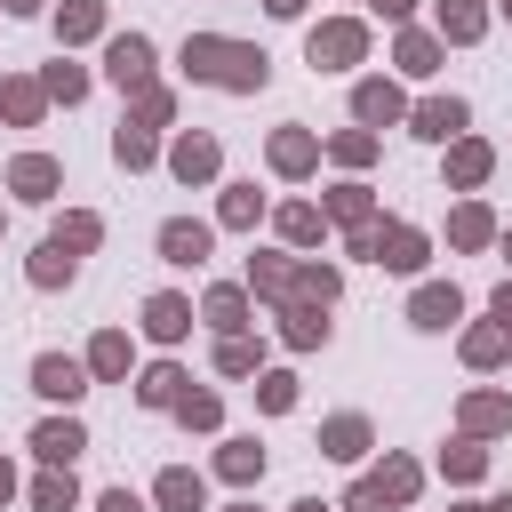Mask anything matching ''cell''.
<instances>
[{"label": "cell", "instance_id": "cell-9", "mask_svg": "<svg viewBox=\"0 0 512 512\" xmlns=\"http://www.w3.org/2000/svg\"><path fill=\"white\" fill-rule=\"evenodd\" d=\"M168 168H176L184 184H192V176H216V144H208V136H184V144L168 152Z\"/></svg>", "mask_w": 512, "mask_h": 512}, {"label": "cell", "instance_id": "cell-19", "mask_svg": "<svg viewBox=\"0 0 512 512\" xmlns=\"http://www.w3.org/2000/svg\"><path fill=\"white\" fill-rule=\"evenodd\" d=\"M176 384H184V376H176V368H152V376H144V384H136V392H144V400H152V408H168V400H184V392H176Z\"/></svg>", "mask_w": 512, "mask_h": 512}, {"label": "cell", "instance_id": "cell-31", "mask_svg": "<svg viewBox=\"0 0 512 512\" xmlns=\"http://www.w3.org/2000/svg\"><path fill=\"white\" fill-rule=\"evenodd\" d=\"M400 64L408 72H432V40H400Z\"/></svg>", "mask_w": 512, "mask_h": 512}, {"label": "cell", "instance_id": "cell-25", "mask_svg": "<svg viewBox=\"0 0 512 512\" xmlns=\"http://www.w3.org/2000/svg\"><path fill=\"white\" fill-rule=\"evenodd\" d=\"M224 224H256V192H248V184L224 192Z\"/></svg>", "mask_w": 512, "mask_h": 512}, {"label": "cell", "instance_id": "cell-24", "mask_svg": "<svg viewBox=\"0 0 512 512\" xmlns=\"http://www.w3.org/2000/svg\"><path fill=\"white\" fill-rule=\"evenodd\" d=\"M88 32H96V0H72L64 8V40H88Z\"/></svg>", "mask_w": 512, "mask_h": 512}, {"label": "cell", "instance_id": "cell-16", "mask_svg": "<svg viewBox=\"0 0 512 512\" xmlns=\"http://www.w3.org/2000/svg\"><path fill=\"white\" fill-rule=\"evenodd\" d=\"M160 504L168 512H200V480L192 472H160Z\"/></svg>", "mask_w": 512, "mask_h": 512}, {"label": "cell", "instance_id": "cell-15", "mask_svg": "<svg viewBox=\"0 0 512 512\" xmlns=\"http://www.w3.org/2000/svg\"><path fill=\"white\" fill-rule=\"evenodd\" d=\"M32 280H40V288H56V280H72V248H64V240H48V248L32 256Z\"/></svg>", "mask_w": 512, "mask_h": 512}, {"label": "cell", "instance_id": "cell-33", "mask_svg": "<svg viewBox=\"0 0 512 512\" xmlns=\"http://www.w3.org/2000/svg\"><path fill=\"white\" fill-rule=\"evenodd\" d=\"M56 240H64V248H88V240H96V216H72V224H64Z\"/></svg>", "mask_w": 512, "mask_h": 512}, {"label": "cell", "instance_id": "cell-11", "mask_svg": "<svg viewBox=\"0 0 512 512\" xmlns=\"http://www.w3.org/2000/svg\"><path fill=\"white\" fill-rule=\"evenodd\" d=\"M456 312H464V296H456V288H424V296H416V328H448Z\"/></svg>", "mask_w": 512, "mask_h": 512}, {"label": "cell", "instance_id": "cell-20", "mask_svg": "<svg viewBox=\"0 0 512 512\" xmlns=\"http://www.w3.org/2000/svg\"><path fill=\"white\" fill-rule=\"evenodd\" d=\"M224 472H232V480H256V472H264V448L232 440V448H224Z\"/></svg>", "mask_w": 512, "mask_h": 512}, {"label": "cell", "instance_id": "cell-28", "mask_svg": "<svg viewBox=\"0 0 512 512\" xmlns=\"http://www.w3.org/2000/svg\"><path fill=\"white\" fill-rule=\"evenodd\" d=\"M176 416H184V424H216V400H208V392H184Z\"/></svg>", "mask_w": 512, "mask_h": 512}, {"label": "cell", "instance_id": "cell-3", "mask_svg": "<svg viewBox=\"0 0 512 512\" xmlns=\"http://www.w3.org/2000/svg\"><path fill=\"white\" fill-rule=\"evenodd\" d=\"M104 72H112L120 88H144V72H152V40H144V32H120V40H112V64H104Z\"/></svg>", "mask_w": 512, "mask_h": 512}, {"label": "cell", "instance_id": "cell-7", "mask_svg": "<svg viewBox=\"0 0 512 512\" xmlns=\"http://www.w3.org/2000/svg\"><path fill=\"white\" fill-rule=\"evenodd\" d=\"M376 264H392V272H408V264H424V240H416L408 224H392V232H376Z\"/></svg>", "mask_w": 512, "mask_h": 512}, {"label": "cell", "instance_id": "cell-30", "mask_svg": "<svg viewBox=\"0 0 512 512\" xmlns=\"http://www.w3.org/2000/svg\"><path fill=\"white\" fill-rule=\"evenodd\" d=\"M96 368H104V376H120V368H128V344H120V336H104V344H96Z\"/></svg>", "mask_w": 512, "mask_h": 512}, {"label": "cell", "instance_id": "cell-41", "mask_svg": "<svg viewBox=\"0 0 512 512\" xmlns=\"http://www.w3.org/2000/svg\"><path fill=\"white\" fill-rule=\"evenodd\" d=\"M488 512H512V496H504V504H488Z\"/></svg>", "mask_w": 512, "mask_h": 512}, {"label": "cell", "instance_id": "cell-5", "mask_svg": "<svg viewBox=\"0 0 512 512\" xmlns=\"http://www.w3.org/2000/svg\"><path fill=\"white\" fill-rule=\"evenodd\" d=\"M144 328H152L160 344H176V336L192 328V304H184V296H152V304H144Z\"/></svg>", "mask_w": 512, "mask_h": 512}, {"label": "cell", "instance_id": "cell-22", "mask_svg": "<svg viewBox=\"0 0 512 512\" xmlns=\"http://www.w3.org/2000/svg\"><path fill=\"white\" fill-rule=\"evenodd\" d=\"M272 160H280L288 176H296V168H312V136H280V144H272Z\"/></svg>", "mask_w": 512, "mask_h": 512}, {"label": "cell", "instance_id": "cell-40", "mask_svg": "<svg viewBox=\"0 0 512 512\" xmlns=\"http://www.w3.org/2000/svg\"><path fill=\"white\" fill-rule=\"evenodd\" d=\"M8 8H16V16H24V8H40V0H8Z\"/></svg>", "mask_w": 512, "mask_h": 512}, {"label": "cell", "instance_id": "cell-17", "mask_svg": "<svg viewBox=\"0 0 512 512\" xmlns=\"http://www.w3.org/2000/svg\"><path fill=\"white\" fill-rule=\"evenodd\" d=\"M32 504H40V512H72V464H64V472H48V480L32 488Z\"/></svg>", "mask_w": 512, "mask_h": 512}, {"label": "cell", "instance_id": "cell-10", "mask_svg": "<svg viewBox=\"0 0 512 512\" xmlns=\"http://www.w3.org/2000/svg\"><path fill=\"white\" fill-rule=\"evenodd\" d=\"M8 184H16L24 200H48V192H56V160H40V152H32V160H16V168H8Z\"/></svg>", "mask_w": 512, "mask_h": 512}, {"label": "cell", "instance_id": "cell-21", "mask_svg": "<svg viewBox=\"0 0 512 512\" xmlns=\"http://www.w3.org/2000/svg\"><path fill=\"white\" fill-rule=\"evenodd\" d=\"M112 152H120L128 168H144V160H152V136H144V128H120V136H112Z\"/></svg>", "mask_w": 512, "mask_h": 512}, {"label": "cell", "instance_id": "cell-6", "mask_svg": "<svg viewBox=\"0 0 512 512\" xmlns=\"http://www.w3.org/2000/svg\"><path fill=\"white\" fill-rule=\"evenodd\" d=\"M32 448H40V456H48V464H72V456H80V448H88V432H80V424H72V416H64V424H40V432H32Z\"/></svg>", "mask_w": 512, "mask_h": 512}, {"label": "cell", "instance_id": "cell-13", "mask_svg": "<svg viewBox=\"0 0 512 512\" xmlns=\"http://www.w3.org/2000/svg\"><path fill=\"white\" fill-rule=\"evenodd\" d=\"M320 440H328V456H344V464H352V456L368 448V424H360V416H336V424H328Z\"/></svg>", "mask_w": 512, "mask_h": 512}, {"label": "cell", "instance_id": "cell-43", "mask_svg": "<svg viewBox=\"0 0 512 512\" xmlns=\"http://www.w3.org/2000/svg\"><path fill=\"white\" fill-rule=\"evenodd\" d=\"M240 512H248V504H240Z\"/></svg>", "mask_w": 512, "mask_h": 512}, {"label": "cell", "instance_id": "cell-34", "mask_svg": "<svg viewBox=\"0 0 512 512\" xmlns=\"http://www.w3.org/2000/svg\"><path fill=\"white\" fill-rule=\"evenodd\" d=\"M344 512H384V488H376V480H368V488H352V504H344Z\"/></svg>", "mask_w": 512, "mask_h": 512}, {"label": "cell", "instance_id": "cell-37", "mask_svg": "<svg viewBox=\"0 0 512 512\" xmlns=\"http://www.w3.org/2000/svg\"><path fill=\"white\" fill-rule=\"evenodd\" d=\"M376 8H384V16H408V8H416V0H376Z\"/></svg>", "mask_w": 512, "mask_h": 512}, {"label": "cell", "instance_id": "cell-27", "mask_svg": "<svg viewBox=\"0 0 512 512\" xmlns=\"http://www.w3.org/2000/svg\"><path fill=\"white\" fill-rule=\"evenodd\" d=\"M480 176H488V152L464 144V152H456V184H480Z\"/></svg>", "mask_w": 512, "mask_h": 512}, {"label": "cell", "instance_id": "cell-35", "mask_svg": "<svg viewBox=\"0 0 512 512\" xmlns=\"http://www.w3.org/2000/svg\"><path fill=\"white\" fill-rule=\"evenodd\" d=\"M104 512H144V504H136L128 488H112V496H104Z\"/></svg>", "mask_w": 512, "mask_h": 512}, {"label": "cell", "instance_id": "cell-42", "mask_svg": "<svg viewBox=\"0 0 512 512\" xmlns=\"http://www.w3.org/2000/svg\"><path fill=\"white\" fill-rule=\"evenodd\" d=\"M296 512H328V504H296Z\"/></svg>", "mask_w": 512, "mask_h": 512}, {"label": "cell", "instance_id": "cell-38", "mask_svg": "<svg viewBox=\"0 0 512 512\" xmlns=\"http://www.w3.org/2000/svg\"><path fill=\"white\" fill-rule=\"evenodd\" d=\"M264 8H272V16H296V8H304V0H264Z\"/></svg>", "mask_w": 512, "mask_h": 512}, {"label": "cell", "instance_id": "cell-39", "mask_svg": "<svg viewBox=\"0 0 512 512\" xmlns=\"http://www.w3.org/2000/svg\"><path fill=\"white\" fill-rule=\"evenodd\" d=\"M8 496H16V472H8V464H0V504H8Z\"/></svg>", "mask_w": 512, "mask_h": 512}, {"label": "cell", "instance_id": "cell-32", "mask_svg": "<svg viewBox=\"0 0 512 512\" xmlns=\"http://www.w3.org/2000/svg\"><path fill=\"white\" fill-rule=\"evenodd\" d=\"M48 88H56V96H64V104H72V96H80V88H88V80H80V72H72V64H56V72H48Z\"/></svg>", "mask_w": 512, "mask_h": 512}, {"label": "cell", "instance_id": "cell-18", "mask_svg": "<svg viewBox=\"0 0 512 512\" xmlns=\"http://www.w3.org/2000/svg\"><path fill=\"white\" fill-rule=\"evenodd\" d=\"M440 24H448V40H472L480 32V0H440Z\"/></svg>", "mask_w": 512, "mask_h": 512}, {"label": "cell", "instance_id": "cell-14", "mask_svg": "<svg viewBox=\"0 0 512 512\" xmlns=\"http://www.w3.org/2000/svg\"><path fill=\"white\" fill-rule=\"evenodd\" d=\"M352 112H360V120H392V112H400V96H392L384 80H360V96H352Z\"/></svg>", "mask_w": 512, "mask_h": 512}, {"label": "cell", "instance_id": "cell-23", "mask_svg": "<svg viewBox=\"0 0 512 512\" xmlns=\"http://www.w3.org/2000/svg\"><path fill=\"white\" fill-rule=\"evenodd\" d=\"M240 312H248L240 288H216V296H208V320H216V328H240Z\"/></svg>", "mask_w": 512, "mask_h": 512}, {"label": "cell", "instance_id": "cell-36", "mask_svg": "<svg viewBox=\"0 0 512 512\" xmlns=\"http://www.w3.org/2000/svg\"><path fill=\"white\" fill-rule=\"evenodd\" d=\"M496 320H504V328H512V288H496Z\"/></svg>", "mask_w": 512, "mask_h": 512}, {"label": "cell", "instance_id": "cell-4", "mask_svg": "<svg viewBox=\"0 0 512 512\" xmlns=\"http://www.w3.org/2000/svg\"><path fill=\"white\" fill-rule=\"evenodd\" d=\"M160 256H168V264H200V256H208V224H184V216L160 224Z\"/></svg>", "mask_w": 512, "mask_h": 512}, {"label": "cell", "instance_id": "cell-12", "mask_svg": "<svg viewBox=\"0 0 512 512\" xmlns=\"http://www.w3.org/2000/svg\"><path fill=\"white\" fill-rule=\"evenodd\" d=\"M456 128H464V104H456V96H440V104L416 112V136H456Z\"/></svg>", "mask_w": 512, "mask_h": 512}, {"label": "cell", "instance_id": "cell-26", "mask_svg": "<svg viewBox=\"0 0 512 512\" xmlns=\"http://www.w3.org/2000/svg\"><path fill=\"white\" fill-rule=\"evenodd\" d=\"M216 368H224V376H248V368H256V344H240V336H232V344L216 352Z\"/></svg>", "mask_w": 512, "mask_h": 512}, {"label": "cell", "instance_id": "cell-2", "mask_svg": "<svg viewBox=\"0 0 512 512\" xmlns=\"http://www.w3.org/2000/svg\"><path fill=\"white\" fill-rule=\"evenodd\" d=\"M32 392H48V400H80V392H88V376H80V360L48 352V360H32Z\"/></svg>", "mask_w": 512, "mask_h": 512}, {"label": "cell", "instance_id": "cell-1", "mask_svg": "<svg viewBox=\"0 0 512 512\" xmlns=\"http://www.w3.org/2000/svg\"><path fill=\"white\" fill-rule=\"evenodd\" d=\"M184 72H192V80H224V88H264V48H240V40H184Z\"/></svg>", "mask_w": 512, "mask_h": 512}, {"label": "cell", "instance_id": "cell-29", "mask_svg": "<svg viewBox=\"0 0 512 512\" xmlns=\"http://www.w3.org/2000/svg\"><path fill=\"white\" fill-rule=\"evenodd\" d=\"M280 232H288V240H312V232H320V216H312V208H288V216H280Z\"/></svg>", "mask_w": 512, "mask_h": 512}, {"label": "cell", "instance_id": "cell-8", "mask_svg": "<svg viewBox=\"0 0 512 512\" xmlns=\"http://www.w3.org/2000/svg\"><path fill=\"white\" fill-rule=\"evenodd\" d=\"M352 56H360V32H352V24L312 32V64H352Z\"/></svg>", "mask_w": 512, "mask_h": 512}]
</instances>
